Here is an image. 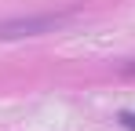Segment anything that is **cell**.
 <instances>
[{"mask_svg": "<svg viewBox=\"0 0 135 131\" xmlns=\"http://www.w3.org/2000/svg\"><path fill=\"white\" fill-rule=\"evenodd\" d=\"M62 26V18L47 15V18H18V22H4L0 26V40H11V37H33V33H44V29H55Z\"/></svg>", "mask_w": 135, "mask_h": 131, "instance_id": "cell-1", "label": "cell"}, {"mask_svg": "<svg viewBox=\"0 0 135 131\" xmlns=\"http://www.w3.org/2000/svg\"><path fill=\"white\" fill-rule=\"evenodd\" d=\"M120 124H124V128H132V131H135V113H120Z\"/></svg>", "mask_w": 135, "mask_h": 131, "instance_id": "cell-2", "label": "cell"}, {"mask_svg": "<svg viewBox=\"0 0 135 131\" xmlns=\"http://www.w3.org/2000/svg\"><path fill=\"white\" fill-rule=\"evenodd\" d=\"M128 73H135V62H132V66H128Z\"/></svg>", "mask_w": 135, "mask_h": 131, "instance_id": "cell-3", "label": "cell"}]
</instances>
